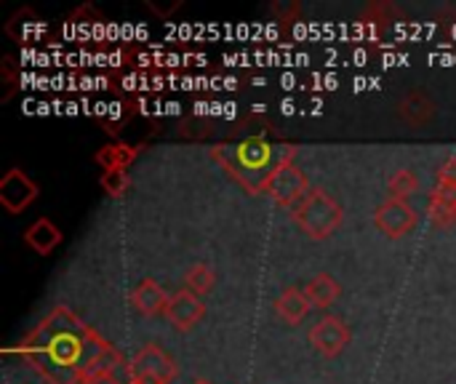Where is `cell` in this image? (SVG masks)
<instances>
[{"label": "cell", "mask_w": 456, "mask_h": 384, "mask_svg": "<svg viewBox=\"0 0 456 384\" xmlns=\"http://www.w3.org/2000/svg\"><path fill=\"white\" fill-rule=\"evenodd\" d=\"M387 190H390V198L409 200L411 195L419 192V176H417V171H411V168H398V171L387 179Z\"/></svg>", "instance_id": "18"}, {"label": "cell", "mask_w": 456, "mask_h": 384, "mask_svg": "<svg viewBox=\"0 0 456 384\" xmlns=\"http://www.w3.org/2000/svg\"><path fill=\"white\" fill-rule=\"evenodd\" d=\"M163 318H166L176 331H192V329L206 318V305H203L200 297H195L192 291L182 289V291L171 294Z\"/></svg>", "instance_id": "9"}, {"label": "cell", "mask_w": 456, "mask_h": 384, "mask_svg": "<svg viewBox=\"0 0 456 384\" xmlns=\"http://www.w3.org/2000/svg\"><path fill=\"white\" fill-rule=\"evenodd\" d=\"M313 350L323 358H339L347 345L353 342V331L350 326L339 318V315H323L307 334Z\"/></svg>", "instance_id": "7"}, {"label": "cell", "mask_w": 456, "mask_h": 384, "mask_svg": "<svg viewBox=\"0 0 456 384\" xmlns=\"http://www.w3.org/2000/svg\"><path fill=\"white\" fill-rule=\"evenodd\" d=\"M139 150L131 144H104L96 152V163L107 171V168H128L136 160Z\"/></svg>", "instance_id": "17"}, {"label": "cell", "mask_w": 456, "mask_h": 384, "mask_svg": "<svg viewBox=\"0 0 456 384\" xmlns=\"http://www.w3.org/2000/svg\"><path fill=\"white\" fill-rule=\"evenodd\" d=\"M310 190L313 187H310L307 174L297 163H286L265 182L262 195H267L270 200H275L283 208H294Z\"/></svg>", "instance_id": "5"}, {"label": "cell", "mask_w": 456, "mask_h": 384, "mask_svg": "<svg viewBox=\"0 0 456 384\" xmlns=\"http://www.w3.org/2000/svg\"><path fill=\"white\" fill-rule=\"evenodd\" d=\"M179 377L176 361L155 342L144 345L128 364L131 384H171Z\"/></svg>", "instance_id": "4"}, {"label": "cell", "mask_w": 456, "mask_h": 384, "mask_svg": "<svg viewBox=\"0 0 456 384\" xmlns=\"http://www.w3.org/2000/svg\"><path fill=\"white\" fill-rule=\"evenodd\" d=\"M273 310H275V315H278L286 326H299V323L310 315L313 305H310L305 289L289 286V289H283V291L278 294V299L273 302Z\"/></svg>", "instance_id": "11"}, {"label": "cell", "mask_w": 456, "mask_h": 384, "mask_svg": "<svg viewBox=\"0 0 456 384\" xmlns=\"http://www.w3.org/2000/svg\"><path fill=\"white\" fill-rule=\"evenodd\" d=\"M214 286H216V270H214L208 262H195V265L184 273V289L192 291L195 297L211 294Z\"/></svg>", "instance_id": "16"}, {"label": "cell", "mask_w": 456, "mask_h": 384, "mask_svg": "<svg viewBox=\"0 0 456 384\" xmlns=\"http://www.w3.org/2000/svg\"><path fill=\"white\" fill-rule=\"evenodd\" d=\"M24 241L27 246L35 251V254H51L59 243H61V230L51 222V219H37L27 227L24 233Z\"/></svg>", "instance_id": "15"}, {"label": "cell", "mask_w": 456, "mask_h": 384, "mask_svg": "<svg viewBox=\"0 0 456 384\" xmlns=\"http://www.w3.org/2000/svg\"><path fill=\"white\" fill-rule=\"evenodd\" d=\"M192 384H211V382H208V380H195Z\"/></svg>", "instance_id": "22"}, {"label": "cell", "mask_w": 456, "mask_h": 384, "mask_svg": "<svg viewBox=\"0 0 456 384\" xmlns=\"http://www.w3.org/2000/svg\"><path fill=\"white\" fill-rule=\"evenodd\" d=\"M419 225V214L409 200H398V198H387L385 203L377 206L374 211V227L390 238V241H401L409 233H414V227Z\"/></svg>", "instance_id": "6"}, {"label": "cell", "mask_w": 456, "mask_h": 384, "mask_svg": "<svg viewBox=\"0 0 456 384\" xmlns=\"http://www.w3.org/2000/svg\"><path fill=\"white\" fill-rule=\"evenodd\" d=\"M428 214L441 230L456 227V184H436V190L430 192Z\"/></svg>", "instance_id": "13"}, {"label": "cell", "mask_w": 456, "mask_h": 384, "mask_svg": "<svg viewBox=\"0 0 456 384\" xmlns=\"http://www.w3.org/2000/svg\"><path fill=\"white\" fill-rule=\"evenodd\" d=\"M128 384H131V382H128Z\"/></svg>", "instance_id": "23"}, {"label": "cell", "mask_w": 456, "mask_h": 384, "mask_svg": "<svg viewBox=\"0 0 456 384\" xmlns=\"http://www.w3.org/2000/svg\"><path fill=\"white\" fill-rule=\"evenodd\" d=\"M168 294L163 291V286L152 278H144L134 291H131V305L136 307L139 315L144 318H155V315H163L166 307H168Z\"/></svg>", "instance_id": "12"}, {"label": "cell", "mask_w": 456, "mask_h": 384, "mask_svg": "<svg viewBox=\"0 0 456 384\" xmlns=\"http://www.w3.org/2000/svg\"><path fill=\"white\" fill-rule=\"evenodd\" d=\"M305 294H307L313 310H331V307L339 302V297H342V286L337 283L334 275L318 273V275H313V278L307 281Z\"/></svg>", "instance_id": "14"}, {"label": "cell", "mask_w": 456, "mask_h": 384, "mask_svg": "<svg viewBox=\"0 0 456 384\" xmlns=\"http://www.w3.org/2000/svg\"><path fill=\"white\" fill-rule=\"evenodd\" d=\"M102 190L110 195V198H120L128 192L131 187V176H128V168H107L99 179Z\"/></svg>", "instance_id": "19"}, {"label": "cell", "mask_w": 456, "mask_h": 384, "mask_svg": "<svg viewBox=\"0 0 456 384\" xmlns=\"http://www.w3.org/2000/svg\"><path fill=\"white\" fill-rule=\"evenodd\" d=\"M297 147L294 144H270L267 139H246L238 144H222L211 150L232 179H238L248 192L259 195L265 182L286 163H294Z\"/></svg>", "instance_id": "2"}, {"label": "cell", "mask_w": 456, "mask_h": 384, "mask_svg": "<svg viewBox=\"0 0 456 384\" xmlns=\"http://www.w3.org/2000/svg\"><path fill=\"white\" fill-rule=\"evenodd\" d=\"M289 214H291V222L310 241H326V238H331L342 227V222H345V208L323 187H313L294 208H289Z\"/></svg>", "instance_id": "3"}, {"label": "cell", "mask_w": 456, "mask_h": 384, "mask_svg": "<svg viewBox=\"0 0 456 384\" xmlns=\"http://www.w3.org/2000/svg\"><path fill=\"white\" fill-rule=\"evenodd\" d=\"M37 198V184L19 168H11L0 179V206L8 214H21L27 206H32Z\"/></svg>", "instance_id": "8"}, {"label": "cell", "mask_w": 456, "mask_h": 384, "mask_svg": "<svg viewBox=\"0 0 456 384\" xmlns=\"http://www.w3.org/2000/svg\"><path fill=\"white\" fill-rule=\"evenodd\" d=\"M438 184H456V158H449L438 168Z\"/></svg>", "instance_id": "21"}, {"label": "cell", "mask_w": 456, "mask_h": 384, "mask_svg": "<svg viewBox=\"0 0 456 384\" xmlns=\"http://www.w3.org/2000/svg\"><path fill=\"white\" fill-rule=\"evenodd\" d=\"M118 369V366H115ZM115 369H104V372H96V374H91V377H86L80 384H123L118 380V374H115Z\"/></svg>", "instance_id": "20"}, {"label": "cell", "mask_w": 456, "mask_h": 384, "mask_svg": "<svg viewBox=\"0 0 456 384\" xmlns=\"http://www.w3.org/2000/svg\"><path fill=\"white\" fill-rule=\"evenodd\" d=\"M438 115V107L433 102V96H428L425 91H409L406 96H401L398 102V118L414 128H422L428 123H433Z\"/></svg>", "instance_id": "10"}, {"label": "cell", "mask_w": 456, "mask_h": 384, "mask_svg": "<svg viewBox=\"0 0 456 384\" xmlns=\"http://www.w3.org/2000/svg\"><path fill=\"white\" fill-rule=\"evenodd\" d=\"M21 353L48 384H80L86 377L120 364L118 353L67 307L45 315L21 342Z\"/></svg>", "instance_id": "1"}]
</instances>
